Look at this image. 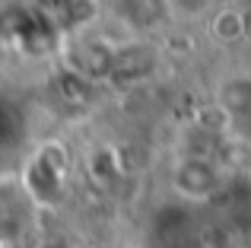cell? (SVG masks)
<instances>
[{"instance_id": "cell-1", "label": "cell", "mask_w": 251, "mask_h": 248, "mask_svg": "<svg viewBox=\"0 0 251 248\" xmlns=\"http://www.w3.org/2000/svg\"><path fill=\"white\" fill-rule=\"evenodd\" d=\"M0 32L29 51H48L51 42H54V29L38 13L29 10H6L0 16Z\"/></svg>"}, {"instance_id": "cell-2", "label": "cell", "mask_w": 251, "mask_h": 248, "mask_svg": "<svg viewBox=\"0 0 251 248\" xmlns=\"http://www.w3.org/2000/svg\"><path fill=\"white\" fill-rule=\"evenodd\" d=\"M83 13L86 10H83L80 0H42V3H38V16H42L51 29H57V25H76V19H80Z\"/></svg>"}, {"instance_id": "cell-3", "label": "cell", "mask_w": 251, "mask_h": 248, "mask_svg": "<svg viewBox=\"0 0 251 248\" xmlns=\"http://www.w3.org/2000/svg\"><path fill=\"white\" fill-rule=\"evenodd\" d=\"M178 185L188 194H207L210 188L216 185V175L207 162H188V166H181V172H178Z\"/></svg>"}, {"instance_id": "cell-4", "label": "cell", "mask_w": 251, "mask_h": 248, "mask_svg": "<svg viewBox=\"0 0 251 248\" xmlns=\"http://www.w3.org/2000/svg\"><path fill=\"white\" fill-rule=\"evenodd\" d=\"M32 188H35V194H38V198H57V188H61V178H57V175H54V166H51V162L48 159H45V156H42V159H38L35 162V166H32Z\"/></svg>"}, {"instance_id": "cell-5", "label": "cell", "mask_w": 251, "mask_h": 248, "mask_svg": "<svg viewBox=\"0 0 251 248\" xmlns=\"http://www.w3.org/2000/svg\"><path fill=\"white\" fill-rule=\"evenodd\" d=\"M23 137V118L13 105L0 102V147H10Z\"/></svg>"}, {"instance_id": "cell-6", "label": "cell", "mask_w": 251, "mask_h": 248, "mask_svg": "<svg viewBox=\"0 0 251 248\" xmlns=\"http://www.w3.org/2000/svg\"><path fill=\"white\" fill-rule=\"evenodd\" d=\"M42 248H70V245H67V242H45Z\"/></svg>"}]
</instances>
